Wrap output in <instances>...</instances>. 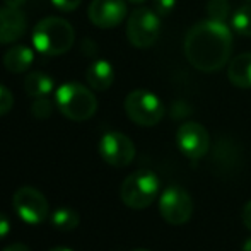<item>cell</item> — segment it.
<instances>
[{
    "mask_svg": "<svg viewBox=\"0 0 251 251\" xmlns=\"http://www.w3.org/2000/svg\"><path fill=\"white\" fill-rule=\"evenodd\" d=\"M51 224L58 231H74L80 224V215L74 208H56L51 214Z\"/></svg>",
    "mask_w": 251,
    "mask_h": 251,
    "instance_id": "e0dca14e",
    "label": "cell"
},
{
    "mask_svg": "<svg viewBox=\"0 0 251 251\" xmlns=\"http://www.w3.org/2000/svg\"><path fill=\"white\" fill-rule=\"evenodd\" d=\"M55 87V80L51 75L40 70H33V72H27L26 79H24V91H26L27 96L31 98H43L53 91Z\"/></svg>",
    "mask_w": 251,
    "mask_h": 251,
    "instance_id": "2e32d148",
    "label": "cell"
},
{
    "mask_svg": "<svg viewBox=\"0 0 251 251\" xmlns=\"http://www.w3.org/2000/svg\"><path fill=\"white\" fill-rule=\"evenodd\" d=\"M159 212L171 226H181L190 221L193 214V200L181 186H168L159 200Z\"/></svg>",
    "mask_w": 251,
    "mask_h": 251,
    "instance_id": "ba28073f",
    "label": "cell"
},
{
    "mask_svg": "<svg viewBox=\"0 0 251 251\" xmlns=\"http://www.w3.org/2000/svg\"><path fill=\"white\" fill-rule=\"evenodd\" d=\"M231 26L232 31L239 36L251 38V2H246L231 16Z\"/></svg>",
    "mask_w": 251,
    "mask_h": 251,
    "instance_id": "ac0fdd59",
    "label": "cell"
},
{
    "mask_svg": "<svg viewBox=\"0 0 251 251\" xmlns=\"http://www.w3.org/2000/svg\"><path fill=\"white\" fill-rule=\"evenodd\" d=\"M75 31L63 17H43L33 29V47L45 56L63 55L72 48Z\"/></svg>",
    "mask_w": 251,
    "mask_h": 251,
    "instance_id": "7a4b0ae2",
    "label": "cell"
},
{
    "mask_svg": "<svg viewBox=\"0 0 251 251\" xmlns=\"http://www.w3.org/2000/svg\"><path fill=\"white\" fill-rule=\"evenodd\" d=\"M100 155L113 168H125L135 157V146L125 133L108 132L100 140Z\"/></svg>",
    "mask_w": 251,
    "mask_h": 251,
    "instance_id": "9c48e42d",
    "label": "cell"
},
{
    "mask_svg": "<svg viewBox=\"0 0 251 251\" xmlns=\"http://www.w3.org/2000/svg\"><path fill=\"white\" fill-rule=\"evenodd\" d=\"M3 251H31L29 246L24 245V243H12V245H9Z\"/></svg>",
    "mask_w": 251,
    "mask_h": 251,
    "instance_id": "484cf974",
    "label": "cell"
},
{
    "mask_svg": "<svg viewBox=\"0 0 251 251\" xmlns=\"http://www.w3.org/2000/svg\"><path fill=\"white\" fill-rule=\"evenodd\" d=\"M157 193L159 178L149 169H140V171L126 176L125 181L122 183V188H120L122 201L126 207L135 208V210L149 207L155 200Z\"/></svg>",
    "mask_w": 251,
    "mask_h": 251,
    "instance_id": "277c9868",
    "label": "cell"
},
{
    "mask_svg": "<svg viewBox=\"0 0 251 251\" xmlns=\"http://www.w3.org/2000/svg\"><path fill=\"white\" fill-rule=\"evenodd\" d=\"M227 77L232 86L251 89V51L241 53L229 62Z\"/></svg>",
    "mask_w": 251,
    "mask_h": 251,
    "instance_id": "9a60e30c",
    "label": "cell"
},
{
    "mask_svg": "<svg viewBox=\"0 0 251 251\" xmlns=\"http://www.w3.org/2000/svg\"><path fill=\"white\" fill-rule=\"evenodd\" d=\"M87 16L94 26L101 29H111L125 21V0H93L87 7Z\"/></svg>",
    "mask_w": 251,
    "mask_h": 251,
    "instance_id": "8fae6325",
    "label": "cell"
},
{
    "mask_svg": "<svg viewBox=\"0 0 251 251\" xmlns=\"http://www.w3.org/2000/svg\"><path fill=\"white\" fill-rule=\"evenodd\" d=\"M12 205L21 221L31 226L41 224L43 221H47L48 214H50V205H48L47 197L33 186L17 188L12 197Z\"/></svg>",
    "mask_w": 251,
    "mask_h": 251,
    "instance_id": "52a82bcc",
    "label": "cell"
},
{
    "mask_svg": "<svg viewBox=\"0 0 251 251\" xmlns=\"http://www.w3.org/2000/svg\"><path fill=\"white\" fill-rule=\"evenodd\" d=\"M26 17L16 7H2L0 9V45L16 43L26 33Z\"/></svg>",
    "mask_w": 251,
    "mask_h": 251,
    "instance_id": "7c38bea8",
    "label": "cell"
},
{
    "mask_svg": "<svg viewBox=\"0 0 251 251\" xmlns=\"http://www.w3.org/2000/svg\"><path fill=\"white\" fill-rule=\"evenodd\" d=\"M161 34V16L154 9L140 7L126 19V38L135 48H151Z\"/></svg>",
    "mask_w": 251,
    "mask_h": 251,
    "instance_id": "5b68a950",
    "label": "cell"
},
{
    "mask_svg": "<svg viewBox=\"0 0 251 251\" xmlns=\"http://www.w3.org/2000/svg\"><path fill=\"white\" fill-rule=\"evenodd\" d=\"M14 106V96L3 84H0V116L7 115Z\"/></svg>",
    "mask_w": 251,
    "mask_h": 251,
    "instance_id": "44dd1931",
    "label": "cell"
},
{
    "mask_svg": "<svg viewBox=\"0 0 251 251\" xmlns=\"http://www.w3.org/2000/svg\"><path fill=\"white\" fill-rule=\"evenodd\" d=\"M3 3L9 7H16V9H21V7L26 3V0H3Z\"/></svg>",
    "mask_w": 251,
    "mask_h": 251,
    "instance_id": "4316f807",
    "label": "cell"
},
{
    "mask_svg": "<svg viewBox=\"0 0 251 251\" xmlns=\"http://www.w3.org/2000/svg\"><path fill=\"white\" fill-rule=\"evenodd\" d=\"M48 251H74V250L65 248V246H56V248H51V250H48Z\"/></svg>",
    "mask_w": 251,
    "mask_h": 251,
    "instance_id": "f1b7e54d",
    "label": "cell"
},
{
    "mask_svg": "<svg viewBox=\"0 0 251 251\" xmlns=\"http://www.w3.org/2000/svg\"><path fill=\"white\" fill-rule=\"evenodd\" d=\"M241 219H243V224H245V227L251 231V200L245 205V207H243Z\"/></svg>",
    "mask_w": 251,
    "mask_h": 251,
    "instance_id": "d4e9b609",
    "label": "cell"
},
{
    "mask_svg": "<svg viewBox=\"0 0 251 251\" xmlns=\"http://www.w3.org/2000/svg\"><path fill=\"white\" fill-rule=\"evenodd\" d=\"M135 251H151V250H135Z\"/></svg>",
    "mask_w": 251,
    "mask_h": 251,
    "instance_id": "4dcf8cb0",
    "label": "cell"
},
{
    "mask_svg": "<svg viewBox=\"0 0 251 251\" xmlns=\"http://www.w3.org/2000/svg\"><path fill=\"white\" fill-rule=\"evenodd\" d=\"M178 149L188 159H201L210 149V137L203 125L197 122H186L176 132Z\"/></svg>",
    "mask_w": 251,
    "mask_h": 251,
    "instance_id": "30bf717a",
    "label": "cell"
},
{
    "mask_svg": "<svg viewBox=\"0 0 251 251\" xmlns=\"http://www.w3.org/2000/svg\"><path fill=\"white\" fill-rule=\"evenodd\" d=\"M152 7L161 17H168L175 10L176 0H152Z\"/></svg>",
    "mask_w": 251,
    "mask_h": 251,
    "instance_id": "7402d4cb",
    "label": "cell"
},
{
    "mask_svg": "<svg viewBox=\"0 0 251 251\" xmlns=\"http://www.w3.org/2000/svg\"><path fill=\"white\" fill-rule=\"evenodd\" d=\"M56 104L48 100V96H43V98H34V102L31 106V113H33L34 118H40V120H47L51 116L53 113V108Z\"/></svg>",
    "mask_w": 251,
    "mask_h": 251,
    "instance_id": "ffe728a7",
    "label": "cell"
},
{
    "mask_svg": "<svg viewBox=\"0 0 251 251\" xmlns=\"http://www.w3.org/2000/svg\"><path fill=\"white\" fill-rule=\"evenodd\" d=\"M87 84L94 91H108L115 82V69L106 60H96L91 63L86 74Z\"/></svg>",
    "mask_w": 251,
    "mask_h": 251,
    "instance_id": "5bb4252c",
    "label": "cell"
},
{
    "mask_svg": "<svg viewBox=\"0 0 251 251\" xmlns=\"http://www.w3.org/2000/svg\"><path fill=\"white\" fill-rule=\"evenodd\" d=\"M34 62V51L27 45H12L3 55V67L10 74H24Z\"/></svg>",
    "mask_w": 251,
    "mask_h": 251,
    "instance_id": "4fadbf2b",
    "label": "cell"
},
{
    "mask_svg": "<svg viewBox=\"0 0 251 251\" xmlns=\"http://www.w3.org/2000/svg\"><path fill=\"white\" fill-rule=\"evenodd\" d=\"M55 104L72 122H86L98 111V100L93 91L79 82L62 84L55 93Z\"/></svg>",
    "mask_w": 251,
    "mask_h": 251,
    "instance_id": "3957f363",
    "label": "cell"
},
{
    "mask_svg": "<svg viewBox=\"0 0 251 251\" xmlns=\"http://www.w3.org/2000/svg\"><path fill=\"white\" fill-rule=\"evenodd\" d=\"M126 2L133 3V5H142L144 2H147V0H126Z\"/></svg>",
    "mask_w": 251,
    "mask_h": 251,
    "instance_id": "f546056e",
    "label": "cell"
},
{
    "mask_svg": "<svg viewBox=\"0 0 251 251\" xmlns=\"http://www.w3.org/2000/svg\"><path fill=\"white\" fill-rule=\"evenodd\" d=\"M232 33L226 23L200 21L185 38V55L200 72H217L231 60Z\"/></svg>",
    "mask_w": 251,
    "mask_h": 251,
    "instance_id": "6da1fadb",
    "label": "cell"
},
{
    "mask_svg": "<svg viewBox=\"0 0 251 251\" xmlns=\"http://www.w3.org/2000/svg\"><path fill=\"white\" fill-rule=\"evenodd\" d=\"M82 0H51V3L62 12H72L80 5Z\"/></svg>",
    "mask_w": 251,
    "mask_h": 251,
    "instance_id": "603a6c76",
    "label": "cell"
},
{
    "mask_svg": "<svg viewBox=\"0 0 251 251\" xmlns=\"http://www.w3.org/2000/svg\"><path fill=\"white\" fill-rule=\"evenodd\" d=\"M243 251H251V238L245 239V243H243Z\"/></svg>",
    "mask_w": 251,
    "mask_h": 251,
    "instance_id": "83f0119b",
    "label": "cell"
},
{
    "mask_svg": "<svg viewBox=\"0 0 251 251\" xmlns=\"http://www.w3.org/2000/svg\"><path fill=\"white\" fill-rule=\"evenodd\" d=\"M248 2H251V0H248Z\"/></svg>",
    "mask_w": 251,
    "mask_h": 251,
    "instance_id": "1f68e13d",
    "label": "cell"
},
{
    "mask_svg": "<svg viewBox=\"0 0 251 251\" xmlns=\"http://www.w3.org/2000/svg\"><path fill=\"white\" fill-rule=\"evenodd\" d=\"M125 113L140 126H154L164 116V104L154 93L146 89L132 91L125 98Z\"/></svg>",
    "mask_w": 251,
    "mask_h": 251,
    "instance_id": "8992f818",
    "label": "cell"
},
{
    "mask_svg": "<svg viewBox=\"0 0 251 251\" xmlns=\"http://www.w3.org/2000/svg\"><path fill=\"white\" fill-rule=\"evenodd\" d=\"M208 19L226 23L231 17V2L229 0H208L207 2Z\"/></svg>",
    "mask_w": 251,
    "mask_h": 251,
    "instance_id": "d6986e66",
    "label": "cell"
},
{
    "mask_svg": "<svg viewBox=\"0 0 251 251\" xmlns=\"http://www.w3.org/2000/svg\"><path fill=\"white\" fill-rule=\"evenodd\" d=\"M10 229H12L10 219L7 217L3 212H0V241H2V239H5L7 236L10 234Z\"/></svg>",
    "mask_w": 251,
    "mask_h": 251,
    "instance_id": "cb8c5ba5",
    "label": "cell"
}]
</instances>
